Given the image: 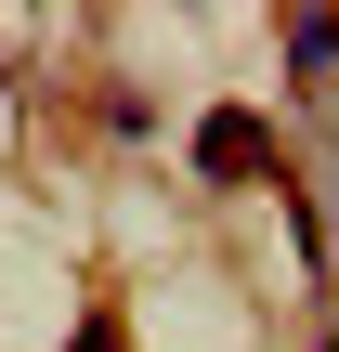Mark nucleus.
Listing matches in <instances>:
<instances>
[{
	"label": "nucleus",
	"instance_id": "f257e3e1",
	"mask_svg": "<svg viewBox=\"0 0 339 352\" xmlns=\"http://www.w3.org/2000/svg\"><path fill=\"white\" fill-rule=\"evenodd\" d=\"M261 157H274V144H261V118H209V144H196V170H209V183H248Z\"/></svg>",
	"mask_w": 339,
	"mask_h": 352
}]
</instances>
